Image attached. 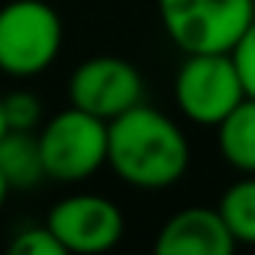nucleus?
<instances>
[{
  "mask_svg": "<svg viewBox=\"0 0 255 255\" xmlns=\"http://www.w3.org/2000/svg\"><path fill=\"white\" fill-rule=\"evenodd\" d=\"M192 165V147L180 123L165 111L138 102L108 120V168L141 192L177 186Z\"/></svg>",
  "mask_w": 255,
  "mask_h": 255,
  "instance_id": "1",
  "label": "nucleus"
},
{
  "mask_svg": "<svg viewBox=\"0 0 255 255\" xmlns=\"http://www.w3.org/2000/svg\"><path fill=\"white\" fill-rule=\"evenodd\" d=\"M63 51V18L45 0H9L0 6V72L36 78Z\"/></svg>",
  "mask_w": 255,
  "mask_h": 255,
  "instance_id": "2",
  "label": "nucleus"
},
{
  "mask_svg": "<svg viewBox=\"0 0 255 255\" xmlns=\"http://www.w3.org/2000/svg\"><path fill=\"white\" fill-rule=\"evenodd\" d=\"M156 15L183 54L231 51L255 18V0H156Z\"/></svg>",
  "mask_w": 255,
  "mask_h": 255,
  "instance_id": "3",
  "label": "nucleus"
},
{
  "mask_svg": "<svg viewBox=\"0 0 255 255\" xmlns=\"http://www.w3.org/2000/svg\"><path fill=\"white\" fill-rule=\"evenodd\" d=\"M36 138L45 177L54 183H81L108 165V123L75 105L42 120Z\"/></svg>",
  "mask_w": 255,
  "mask_h": 255,
  "instance_id": "4",
  "label": "nucleus"
},
{
  "mask_svg": "<svg viewBox=\"0 0 255 255\" xmlns=\"http://www.w3.org/2000/svg\"><path fill=\"white\" fill-rule=\"evenodd\" d=\"M171 96L177 111L195 126H216L246 99L243 78L231 60V51L183 54Z\"/></svg>",
  "mask_w": 255,
  "mask_h": 255,
  "instance_id": "5",
  "label": "nucleus"
},
{
  "mask_svg": "<svg viewBox=\"0 0 255 255\" xmlns=\"http://www.w3.org/2000/svg\"><path fill=\"white\" fill-rule=\"evenodd\" d=\"M45 225L66 252L96 255L114 249L123 240L126 216L117 201L99 192H72L51 204Z\"/></svg>",
  "mask_w": 255,
  "mask_h": 255,
  "instance_id": "6",
  "label": "nucleus"
},
{
  "mask_svg": "<svg viewBox=\"0 0 255 255\" xmlns=\"http://www.w3.org/2000/svg\"><path fill=\"white\" fill-rule=\"evenodd\" d=\"M144 102V78L126 57L96 54L81 60L69 75V105L102 117L105 123Z\"/></svg>",
  "mask_w": 255,
  "mask_h": 255,
  "instance_id": "7",
  "label": "nucleus"
},
{
  "mask_svg": "<svg viewBox=\"0 0 255 255\" xmlns=\"http://www.w3.org/2000/svg\"><path fill=\"white\" fill-rule=\"evenodd\" d=\"M237 240L216 207H183L159 228L153 249L159 255H231Z\"/></svg>",
  "mask_w": 255,
  "mask_h": 255,
  "instance_id": "8",
  "label": "nucleus"
},
{
  "mask_svg": "<svg viewBox=\"0 0 255 255\" xmlns=\"http://www.w3.org/2000/svg\"><path fill=\"white\" fill-rule=\"evenodd\" d=\"M0 174L6 177L12 192H30L42 180H48L36 132H21V129L3 132V138H0Z\"/></svg>",
  "mask_w": 255,
  "mask_h": 255,
  "instance_id": "9",
  "label": "nucleus"
},
{
  "mask_svg": "<svg viewBox=\"0 0 255 255\" xmlns=\"http://www.w3.org/2000/svg\"><path fill=\"white\" fill-rule=\"evenodd\" d=\"M216 150L237 174H255V96H246L216 126Z\"/></svg>",
  "mask_w": 255,
  "mask_h": 255,
  "instance_id": "10",
  "label": "nucleus"
},
{
  "mask_svg": "<svg viewBox=\"0 0 255 255\" xmlns=\"http://www.w3.org/2000/svg\"><path fill=\"white\" fill-rule=\"evenodd\" d=\"M216 210L237 243L255 246V174H240L222 192Z\"/></svg>",
  "mask_w": 255,
  "mask_h": 255,
  "instance_id": "11",
  "label": "nucleus"
},
{
  "mask_svg": "<svg viewBox=\"0 0 255 255\" xmlns=\"http://www.w3.org/2000/svg\"><path fill=\"white\" fill-rule=\"evenodd\" d=\"M3 114H6V126L9 129H21V132H36L42 120H45V108L42 99L30 90H12L3 96Z\"/></svg>",
  "mask_w": 255,
  "mask_h": 255,
  "instance_id": "12",
  "label": "nucleus"
},
{
  "mask_svg": "<svg viewBox=\"0 0 255 255\" xmlns=\"http://www.w3.org/2000/svg\"><path fill=\"white\" fill-rule=\"evenodd\" d=\"M12 255H66L60 240L51 234L48 225H27L9 240Z\"/></svg>",
  "mask_w": 255,
  "mask_h": 255,
  "instance_id": "13",
  "label": "nucleus"
},
{
  "mask_svg": "<svg viewBox=\"0 0 255 255\" xmlns=\"http://www.w3.org/2000/svg\"><path fill=\"white\" fill-rule=\"evenodd\" d=\"M231 60H234V66L243 78L246 96H255V18L249 21V27L243 30V36L231 48Z\"/></svg>",
  "mask_w": 255,
  "mask_h": 255,
  "instance_id": "14",
  "label": "nucleus"
},
{
  "mask_svg": "<svg viewBox=\"0 0 255 255\" xmlns=\"http://www.w3.org/2000/svg\"><path fill=\"white\" fill-rule=\"evenodd\" d=\"M9 183H6V177L3 174H0V210H3V204H6V198H9Z\"/></svg>",
  "mask_w": 255,
  "mask_h": 255,
  "instance_id": "15",
  "label": "nucleus"
},
{
  "mask_svg": "<svg viewBox=\"0 0 255 255\" xmlns=\"http://www.w3.org/2000/svg\"><path fill=\"white\" fill-rule=\"evenodd\" d=\"M6 129H9V126H6V114H3V93H0V138H3Z\"/></svg>",
  "mask_w": 255,
  "mask_h": 255,
  "instance_id": "16",
  "label": "nucleus"
}]
</instances>
